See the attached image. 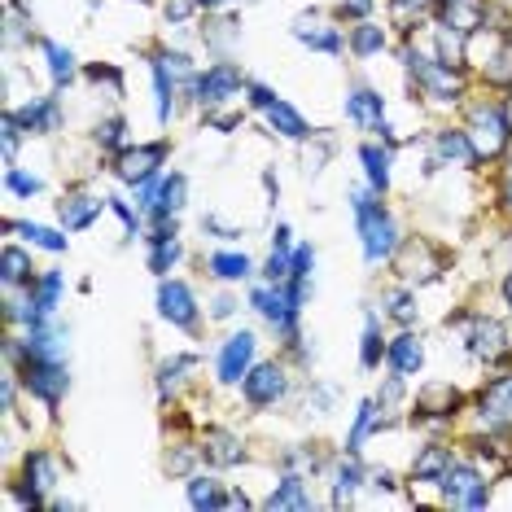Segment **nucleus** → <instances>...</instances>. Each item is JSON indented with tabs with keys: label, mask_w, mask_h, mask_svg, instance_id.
I'll use <instances>...</instances> for the list:
<instances>
[{
	"label": "nucleus",
	"mask_w": 512,
	"mask_h": 512,
	"mask_svg": "<svg viewBox=\"0 0 512 512\" xmlns=\"http://www.w3.org/2000/svg\"><path fill=\"white\" fill-rule=\"evenodd\" d=\"M110 206V197H92V193H66L62 202H57V215H62L66 232H84L92 219Z\"/></svg>",
	"instance_id": "nucleus-18"
},
{
	"label": "nucleus",
	"mask_w": 512,
	"mask_h": 512,
	"mask_svg": "<svg viewBox=\"0 0 512 512\" xmlns=\"http://www.w3.org/2000/svg\"><path fill=\"white\" fill-rule=\"evenodd\" d=\"M5 232H22L31 246H40V250H49V254H62L66 250L62 232H53V228H44V224H14V219H5Z\"/></svg>",
	"instance_id": "nucleus-33"
},
{
	"label": "nucleus",
	"mask_w": 512,
	"mask_h": 512,
	"mask_svg": "<svg viewBox=\"0 0 512 512\" xmlns=\"http://www.w3.org/2000/svg\"><path fill=\"white\" fill-rule=\"evenodd\" d=\"M390 5H394V18H399V22H412V18L429 14V5H434V0H390Z\"/></svg>",
	"instance_id": "nucleus-45"
},
{
	"label": "nucleus",
	"mask_w": 512,
	"mask_h": 512,
	"mask_svg": "<svg viewBox=\"0 0 512 512\" xmlns=\"http://www.w3.org/2000/svg\"><path fill=\"white\" fill-rule=\"evenodd\" d=\"M158 316L176 329H193L197 324V302H193V289L184 281H162L158 285Z\"/></svg>",
	"instance_id": "nucleus-14"
},
{
	"label": "nucleus",
	"mask_w": 512,
	"mask_h": 512,
	"mask_svg": "<svg viewBox=\"0 0 512 512\" xmlns=\"http://www.w3.org/2000/svg\"><path fill=\"white\" fill-rule=\"evenodd\" d=\"M193 368H197V359H193V355H176V359H167V364L158 368V390H162V394H171V390H176L180 381H184L180 372H193Z\"/></svg>",
	"instance_id": "nucleus-40"
},
{
	"label": "nucleus",
	"mask_w": 512,
	"mask_h": 512,
	"mask_svg": "<svg viewBox=\"0 0 512 512\" xmlns=\"http://www.w3.org/2000/svg\"><path fill=\"white\" fill-rule=\"evenodd\" d=\"M359 162H364V171H368L372 193H386L390 189V149L386 145H364L359 149Z\"/></svg>",
	"instance_id": "nucleus-29"
},
{
	"label": "nucleus",
	"mask_w": 512,
	"mask_h": 512,
	"mask_svg": "<svg viewBox=\"0 0 512 512\" xmlns=\"http://www.w3.org/2000/svg\"><path fill=\"white\" fill-rule=\"evenodd\" d=\"M254 351H259V337H254L250 329H241V333H232L224 346H219V359H215V372H219V381L224 386H237L241 377L254 368Z\"/></svg>",
	"instance_id": "nucleus-13"
},
{
	"label": "nucleus",
	"mask_w": 512,
	"mask_h": 512,
	"mask_svg": "<svg viewBox=\"0 0 512 512\" xmlns=\"http://www.w3.org/2000/svg\"><path fill=\"white\" fill-rule=\"evenodd\" d=\"M189 504L193 508H228L224 482H219V477H206V473L189 477Z\"/></svg>",
	"instance_id": "nucleus-32"
},
{
	"label": "nucleus",
	"mask_w": 512,
	"mask_h": 512,
	"mask_svg": "<svg viewBox=\"0 0 512 512\" xmlns=\"http://www.w3.org/2000/svg\"><path fill=\"white\" fill-rule=\"evenodd\" d=\"M88 79H92V84H97V88L106 84L114 101L123 97V75H119V66H106V62H101V66H88Z\"/></svg>",
	"instance_id": "nucleus-42"
},
{
	"label": "nucleus",
	"mask_w": 512,
	"mask_h": 512,
	"mask_svg": "<svg viewBox=\"0 0 512 512\" xmlns=\"http://www.w3.org/2000/svg\"><path fill=\"white\" fill-rule=\"evenodd\" d=\"M22 491H18V504L22 508H44V495L57 486V460L49 451H27V460H22Z\"/></svg>",
	"instance_id": "nucleus-12"
},
{
	"label": "nucleus",
	"mask_w": 512,
	"mask_h": 512,
	"mask_svg": "<svg viewBox=\"0 0 512 512\" xmlns=\"http://www.w3.org/2000/svg\"><path fill=\"white\" fill-rule=\"evenodd\" d=\"M44 57H49V75H53V84L57 88H66L75 79V53L71 49H62V44H53V40H44Z\"/></svg>",
	"instance_id": "nucleus-34"
},
{
	"label": "nucleus",
	"mask_w": 512,
	"mask_h": 512,
	"mask_svg": "<svg viewBox=\"0 0 512 512\" xmlns=\"http://www.w3.org/2000/svg\"><path fill=\"white\" fill-rule=\"evenodd\" d=\"M0 281H5V289H31L36 285V267H31V259L18 246H5V254H0Z\"/></svg>",
	"instance_id": "nucleus-28"
},
{
	"label": "nucleus",
	"mask_w": 512,
	"mask_h": 512,
	"mask_svg": "<svg viewBox=\"0 0 512 512\" xmlns=\"http://www.w3.org/2000/svg\"><path fill=\"white\" fill-rule=\"evenodd\" d=\"M403 66H407V75H412V84L421 97H429V101H460L464 97L460 66L442 62V57H429L421 49H412V44L403 49Z\"/></svg>",
	"instance_id": "nucleus-2"
},
{
	"label": "nucleus",
	"mask_w": 512,
	"mask_h": 512,
	"mask_svg": "<svg viewBox=\"0 0 512 512\" xmlns=\"http://www.w3.org/2000/svg\"><path fill=\"white\" fill-rule=\"evenodd\" d=\"M381 324H377V316L368 311V320H364V346H359V364L364 368H377L381 364Z\"/></svg>",
	"instance_id": "nucleus-38"
},
{
	"label": "nucleus",
	"mask_w": 512,
	"mask_h": 512,
	"mask_svg": "<svg viewBox=\"0 0 512 512\" xmlns=\"http://www.w3.org/2000/svg\"><path fill=\"white\" fill-rule=\"evenodd\" d=\"M364 486V469H359V451H346L342 460L333 464V508H346L351 495Z\"/></svg>",
	"instance_id": "nucleus-25"
},
{
	"label": "nucleus",
	"mask_w": 512,
	"mask_h": 512,
	"mask_svg": "<svg viewBox=\"0 0 512 512\" xmlns=\"http://www.w3.org/2000/svg\"><path fill=\"white\" fill-rule=\"evenodd\" d=\"M57 298H62V272L36 276V285H31V302H36V316H40V320H53ZM40 320H36V324H40Z\"/></svg>",
	"instance_id": "nucleus-30"
},
{
	"label": "nucleus",
	"mask_w": 512,
	"mask_h": 512,
	"mask_svg": "<svg viewBox=\"0 0 512 512\" xmlns=\"http://www.w3.org/2000/svg\"><path fill=\"white\" fill-rule=\"evenodd\" d=\"M202 456L215 464V469H232V464L246 460V442H241L232 429H206L202 434Z\"/></svg>",
	"instance_id": "nucleus-19"
},
{
	"label": "nucleus",
	"mask_w": 512,
	"mask_h": 512,
	"mask_svg": "<svg viewBox=\"0 0 512 512\" xmlns=\"http://www.w3.org/2000/svg\"><path fill=\"white\" fill-rule=\"evenodd\" d=\"M197 5H202V9H224L228 0H197Z\"/></svg>",
	"instance_id": "nucleus-55"
},
{
	"label": "nucleus",
	"mask_w": 512,
	"mask_h": 512,
	"mask_svg": "<svg viewBox=\"0 0 512 512\" xmlns=\"http://www.w3.org/2000/svg\"><path fill=\"white\" fill-rule=\"evenodd\" d=\"M486 22V0H442V27L460 31V36H473Z\"/></svg>",
	"instance_id": "nucleus-20"
},
{
	"label": "nucleus",
	"mask_w": 512,
	"mask_h": 512,
	"mask_svg": "<svg viewBox=\"0 0 512 512\" xmlns=\"http://www.w3.org/2000/svg\"><path fill=\"white\" fill-rule=\"evenodd\" d=\"M241 36V27H237V18H219L215 22V31H202V40H211V49L224 57L228 53V40H237Z\"/></svg>",
	"instance_id": "nucleus-41"
},
{
	"label": "nucleus",
	"mask_w": 512,
	"mask_h": 512,
	"mask_svg": "<svg viewBox=\"0 0 512 512\" xmlns=\"http://www.w3.org/2000/svg\"><path fill=\"white\" fill-rule=\"evenodd\" d=\"M263 508H267V512H285V508H294V512H307V508H311L307 477H298V473H285L281 482H276V491L263 499Z\"/></svg>",
	"instance_id": "nucleus-21"
},
{
	"label": "nucleus",
	"mask_w": 512,
	"mask_h": 512,
	"mask_svg": "<svg viewBox=\"0 0 512 512\" xmlns=\"http://www.w3.org/2000/svg\"><path fill=\"white\" fill-rule=\"evenodd\" d=\"M477 416H482L486 434H512V372L508 377H495L491 386H482Z\"/></svg>",
	"instance_id": "nucleus-10"
},
{
	"label": "nucleus",
	"mask_w": 512,
	"mask_h": 512,
	"mask_svg": "<svg viewBox=\"0 0 512 512\" xmlns=\"http://www.w3.org/2000/svg\"><path fill=\"white\" fill-rule=\"evenodd\" d=\"M464 324H469L464 342H469L473 359H482V364H504V359H512V337H508V329L499 320H491V316H469Z\"/></svg>",
	"instance_id": "nucleus-5"
},
{
	"label": "nucleus",
	"mask_w": 512,
	"mask_h": 512,
	"mask_svg": "<svg viewBox=\"0 0 512 512\" xmlns=\"http://www.w3.org/2000/svg\"><path fill=\"white\" fill-rule=\"evenodd\" d=\"M110 211H114V215H119L123 224H127V237H136V232H141V219L132 215V206H127L123 197H110Z\"/></svg>",
	"instance_id": "nucleus-46"
},
{
	"label": "nucleus",
	"mask_w": 512,
	"mask_h": 512,
	"mask_svg": "<svg viewBox=\"0 0 512 512\" xmlns=\"http://www.w3.org/2000/svg\"><path fill=\"white\" fill-rule=\"evenodd\" d=\"M377 399H368V403H359V412H355V425H351V438H346V451H359L364 447V438H368V429L377 425Z\"/></svg>",
	"instance_id": "nucleus-37"
},
{
	"label": "nucleus",
	"mask_w": 512,
	"mask_h": 512,
	"mask_svg": "<svg viewBox=\"0 0 512 512\" xmlns=\"http://www.w3.org/2000/svg\"><path fill=\"white\" fill-rule=\"evenodd\" d=\"M438 272H442V263L429 254L425 241H407V246L399 250V276L403 281H434Z\"/></svg>",
	"instance_id": "nucleus-22"
},
{
	"label": "nucleus",
	"mask_w": 512,
	"mask_h": 512,
	"mask_svg": "<svg viewBox=\"0 0 512 512\" xmlns=\"http://www.w3.org/2000/svg\"><path fill=\"white\" fill-rule=\"evenodd\" d=\"M504 298H508V307H512V276H508V281H504Z\"/></svg>",
	"instance_id": "nucleus-57"
},
{
	"label": "nucleus",
	"mask_w": 512,
	"mask_h": 512,
	"mask_svg": "<svg viewBox=\"0 0 512 512\" xmlns=\"http://www.w3.org/2000/svg\"><path fill=\"white\" fill-rule=\"evenodd\" d=\"M346 119L364 132H381V141H394V127L386 123V97L377 88H351L346 92Z\"/></svg>",
	"instance_id": "nucleus-11"
},
{
	"label": "nucleus",
	"mask_w": 512,
	"mask_h": 512,
	"mask_svg": "<svg viewBox=\"0 0 512 512\" xmlns=\"http://www.w3.org/2000/svg\"><path fill=\"white\" fill-rule=\"evenodd\" d=\"M508 5H512V0H508Z\"/></svg>",
	"instance_id": "nucleus-58"
},
{
	"label": "nucleus",
	"mask_w": 512,
	"mask_h": 512,
	"mask_svg": "<svg viewBox=\"0 0 512 512\" xmlns=\"http://www.w3.org/2000/svg\"><path fill=\"white\" fill-rule=\"evenodd\" d=\"M18 368H22V386L49 407H57L66 399V390H71V372L62 364H53V359H22Z\"/></svg>",
	"instance_id": "nucleus-6"
},
{
	"label": "nucleus",
	"mask_w": 512,
	"mask_h": 512,
	"mask_svg": "<svg viewBox=\"0 0 512 512\" xmlns=\"http://www.w3.org/2000/svg\"><path fill=\"white\" fill-rule=\"evenodd\" d=\"M154 92H158V123H171V114H176V92H180V84L171 79V71H167V62L154 53Z\"/></svg>",
	"instance_id": "nucleus-31"
},
{
	"label": "nucleus",
	"mask_w": 512,
	"mask_h": 512,
	"mask_svg": "<svg viewBox=\"0 0 512 512\" xmlns=\"http://www.w3.org/2000/svg\"><path fill=\"white\" fill-rule=\"evenodd\" d=\"M372 9V0H342V5H337V18H364Z\"/></svg>",
	"instance_id": "nucleus-49"
},
{
	"label": "nucleus",
	"mask_w": 512,
	"mask_h": 512,
	"mask_svg": "<svg viewBox=\"0 0 512 512\" xmlns=\"http://www.w3.org/2000/svg\"><path fill=\"white\" fill-rule=\"evenodd\" d=\"M351 211H355V224H359V241H364V259L377 267L399 254V224L386 206L377 202L368 189H351Z\"/></svg>",
	"instance_id": "nucleus-1"
},
{
	"label": "nucleus",
	"mask_w": 512,
	"mask_h": 512,
	"mask_svg": "<svg viewBox=\"0 0 512 512\" xmlns=\"http://www.w3.org/2000/svg\"><path fill=\"white\" fill-rule=\"evenodd\" d=\"M241 394L250 407H276L289 394V372L281 364H254L241 377Z\"/></svg>",
	"instance_id": "nucleus-9"
},
{
	"label": "nucleus",
	"mask_w": 512,
	"mask_h": 512,
	"mask_svg": "<svg viewBox=\"0 0 512 512\" xmlns=\"http://www.w3.org/2000/svg\"><path fill=\"white\" fill-rule=\"evenodd\" d=\"M123 132H127V123L114 114V119H101V127H97V145L101 149H127L123 145Z\"/></svg>",
	"instance_id": "nucleus-43"
},
{
	"label": "nucleus",
	"mask_w": 512,
	"mask_h": 512,
	"mask_svg": "<svg viewBox=\"0 0 512 512\" xmlns=\"http://www.w3.org/2000/svg\"><path fill=\"white\" fill-rule=\"evenodd\" d=\"M197 451H202V447H184V451H176V456H167V473H184L193 464Z\"/></svg>",
	"instance_id": "nucleus-48"
},
{
	"label": "nucleus",
	"mask_w": 512,
	"mask_h": 512,
	"mask_svg": "<svg viewBox=\"0 0 512 512\" xmlns=\"http://www.w3.org/2000/svg\"><path fill=\"white\" fill-rule=\"evenodd\" d=\"M184 259V246L180 237H167V241H154V250H149V272L154 276H167L171 267H176Z\"/></svg>",
	"instance_id": "nucleus-36"
},
{
	"label": "nucleus",
	"mask_w": 512,
	"mask_h": 512,
	"mask_svg": "<svg viewBox=\"0 0 512 512\" xmlns=\"http://www.w3.org/2000/svg\"><path fill=\"white\" fill-rule=\"evenodd\" d=\"M504 119H508V127H512V97L504 101Z\"/></svg>",
	"instance_id": "nucleus-56"
},
{
	"label": "nucleus",
	"mask_w": 512,
	"mask_h": 512,
	"mask_svg": "<svg viewBox=\"0 0 512 512\" xmlns=\"http://www.w3.org/2000/svg\"><path fill=\"white\" fill-rule=\"evenodd\" d=\"M438 486H442V499H447L451 508H486L491 504V486L482 482V473H477L473 464H451Z\"/></svg>",
	"instance_id": "nucleus-7"
},
{
	"label": "nucleus",
	"mask_w": 512,
	"mask_h": 512,
	"mask_svg": "<svg viewBox=\"0 0 512 512\" xmlns=\"http://www.w3.org/2000/svg\"><path fill=\"white\" fill-rule=\"evenodd\" d=\"M381 49H386V31H381L377 22H359V27L351 31V53L355 57H377Z\"/></svg>",
	"instance_id": "nucleus-35"
},
{
	"label": "nucleus",
	"mask_w": 512,
	"mask_h": 512,
	"mask_svg": "<svg viewBox=\"0 0 512 512\" xmlns=\"http://www.w3.org/2000/svg\"><path fill=\"white\" fill-rule=\"evenodd\" d=\"M451 447L447 442H429V447L416 456V464H412V482H425V486H438L442 477H447V469H451Z\"/></svg>",
	"instance_id": "nucleus-24"
},
{
	"label": "nucleus",
	"mask_w": 512,
	"mask_h": 512,
	"mask_svg": "<svg viewBox=\"0 0 512 512\" xmlns=\"http://www.w3.org/2000/svg\"><path fill=\"white\" fill-rule=\"evenodd\" d=\"M386 359H390V368L399 372V377H416V372L425 368V346H421V337L416 333H399L394 342L386 346Z\"/></svg>",
	"instance_id": "nucleus-23"
},
{
	"label": "nucleus",
	"mask_w": 512,
	"mask_h": 512,
	"mask_svg": "<svg viewBox=\"0 0 512 512\" xmlns=\"http://www.w3.org/2000/svg\"><path fill=\"white\" fill-rule=\"evenodd\" d=\"M469 141L477 149V162H495V158H504V149L512 141V127L504 119V106H473L469 114Z\"/></svg>",
	"instance_id": "nucleus-3"
},
{
	"label": "nucleus",
	"mask_w": 512,
	"mask_h": 512,
	"mask_svg": "<svg viewBox=\"0 0 512 512\" xmlns=\"http://www.w3.org/2000/svg\"><path fill=\"white\" fill-rule=\"evenodd\" d=\"M272 250H276V254H294V232H289V224H276Z\"/></svg>",
	"instance_id": "nucleus-50"
},
{
	"label": "nucleus",
	"mask_w": 512,
	"mask_h": 512,
	"mask_svg": "<svg viewBox=\"0 0 512 512\" xmlns=\"http://www.w3.org/2000/svg\"><path fill=\"white\" fill-rule=\"evenodd\" d=\"M499 197H504V206L512 211V158H508V167H504V180H499Z\"/></svg>",
	"instance_id": "nucleus-54"
},
{
	"label": "nucleus",
	"mask_w": 512,
	"mask_h": 512,
	"mask_svg": "<svg viewBox=\"0 0 512 512\" xmlns=\"http://www.w3.org/2000/svg\"><path fill=\"white\" fill-rule=\"evenodd\" d=\"M14 119L22 123V132L49 136V132L62 127V101H57V97H31L22 110H14Z\"/></svg>",
	"instance_id": "nucleus-16"
},
{
	"label": "nucleus",
	"mask_w": 512,
	"mask_h": 512,
	"mask_svg": "<svg viewBox=\"0 0 512 512\" xmlns=\"http://www.w3.org/2000/svg\"><path fill=\"white\" fill-rule=\"evenodd\" d=\"M473 162H477V149L469 141V132H460V127L434 132V162H429V171L434 167H473Z\"/></svg>",
	"instance_id": "nucleus-15"
},
{
	"label": "nucleus",
	"mask_w": 512,
	"mask_h": 512,
	"mask_svg": "<svg viewBox=\"0 0 512 512\" xmlns=\"http://www.w3.org/2000/svg\"><path fill=\"white\" fill-rule=\"evenodd\" d=\"M241 88H246V75H241L237 62H228V57H219L215 66H206L202 75H197V106L202 110H219L228 106L232 97H241Z\"/></svg>",
	"instance_id": "nucleus-4"
},
{
	"label": "nucleus",
	"mask_w": 512,
	"mask_h": 512,
	"mask_svg": "<svg viewBox=\"0 0 512 512\" xmlns=\"http://www.w3.org/2000/svg\"><path fill=\"white\" fill-rule=\"evenodd\" d=\"M162 158H167V145L154 141V145H127L119 149V158H114V176H119L123 184H132V189H141L145 180H158V167Z\"/></svg>",
	"instance_id": "nucleus-8"
},
{
	"label": "nucleus",
	"mask_w": 512,
	"mask_h": 512,
	"mask_svg": "<svg viewBox=\"0 0 512 512\" xmlns=\"http://www.w3.org/2000/svg\"><path fill=\"white\" fill-rule=\"evenodd\" d=\"M5 189L14 193V197H36V193L44 189V184H40L36 176H22L18 167H9V171H5Z\"/></svg>",
	"instance_id": "nucleus-44"
},
{
	"label": "nucleus",
	"mask_w": 512,
	"mask_h": 512,
	"mask_svg": "<svg viewBox=\"0 0 512 512\" xmlns=\"http://www.w3.org/2000/svg\"><path fill=\"white\" fill-rule=\"evenodd\" d=\"M386 316L399 320L403 329L407 324H416V294L412 289H394V294H386Z\"/></svg>",
	"instance_id": "nucleus-39"
},
{
	"label": "nucleus",
	"mask_w": 512,
	"mask_h": 512,
	"mask_svg": "<svg viewBox=\"0 0 512 512\" xmlns=\"http://www.w3.org/2000/svg\"><path fill=\"white\" fill-rule=\"evenodd\" d=\"M246 92H250V106H254V110H267V106L276 101V92L263 88V84H246Z\"/></svg>",
	"instance_id": "nucleus-47"
},
{
	"label": "nucleus",
	"mask_w": 512,
	"mask_h": 512,
	"mask_svg": "<svg viewBox=\"0 0 512 512\" xmlns=\"http://www.w3.org/2000/svg\"><path fill=\"white\" fill-rule=\"evenodd\" d=\"M232 311H237V298H232V294H219V298L211 302V316H215V320H228Z\"/></svg>",
	"instance_id": "nucleus-51"
},
{
	"label": "nucleus",
	"mask_w": 512,
	"mask_h": 512,
	"mask_svg": "<svg viewBox=\"0 0 512 512\" xmlns=\"http://www.w3.org/2000/svg\"><path fill=\"white\" fill-rule=\"evenodd\" d=\"M294 40L298 44H307V49H316V53H329V57H337L346 49V40H342V31L337 27H324L320 18H311V14H302V18H294Z\"/></svg>",
	"instance_id": "nucleus-17"
},
{
	"label": "nucleus",
	"mask_w": 512,
	"mask_h": 512,
	"mask_svg": "<svg viewBox=\"0 0 512 512\" xmlns=\"http://www.w3.org/2000/svg\"><path fill=\"white\" fill-rule=\"evenodd\" d=\"M206 272L224 285H237V281H250L254 276V263H250V254H241V250H219L206 259Z\"/></svg>",
	"instance_id": "nucleus-26"
},
{
	"label": "nucleus",
	"mask_w": 512,
	"mask_h": 512,
	"mask_svg": "<svg viewBox=\"0 0 512 512\" xmlns=\"http://www.w3.org/2000/svg\"><path fill=\"white\" fill-rule=\"evenodd\" d=\"M263 114H267V123H272V132H281L285 141H307V136H316V132L307 127V119H302V114L289 106V101H281V97H276Z\"/></svg>",
	"instance_id": "nucleus-27"
},
{
	"label": "nucleus",
	"mask_w": 512,
	"mask_h": 512,
	"mask_svg": "<svg viewBox=\"0 0 512 512\" xmlns=\"http://www.w3.org/2000/svg\"><path fill=\"white\" fill-rule=\"evenodd\" d=\"M193 5H197V0H171V5H167V18H171V22H184V18L193 14Z\"/></svg>",
	"instance_id": "nucleus-52"
},
{
	"label": "nucleus",
	"mask_w": 512,
	"mask_h": 512,
	"mask_svg": "<svg viewBox=\"0 0 512 512\" xmlns=\"http://www.w3.org/2000/svg\"><path fill=\"white\" fill-rule=\"evenodd\" d=\"M399 394H403V381H399V377H394V381H390V386H386V390H381V394H377V403H381V407H390V403H399Z\"/></svg>",
	"instance_id": "nucleus-53"
}]
</instances>
